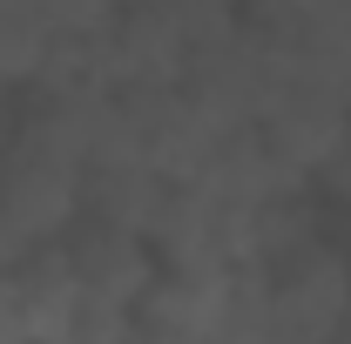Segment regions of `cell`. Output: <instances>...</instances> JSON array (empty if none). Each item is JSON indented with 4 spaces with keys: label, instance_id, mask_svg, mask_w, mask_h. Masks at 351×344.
<instances>
[{
    "label": "cell",
    "instance_id": "5b68a950",
    "mask_svg": "<svg viewBox=\"0 0 351 344\" xmlns=\"http://www.w3.org/2000/svg\"><path fill=\"white\" fill-rule=\"evenodd\" d=\"M317 182H324V196L338 203V210H351V135L324 156V169H317Z\"/></svg>",
    "mask_w": 351,
    "mask_h": 344
},
{
    "label": "cell",
    "instance_id": "277c9868",
    "mask_svg": "<svg viewBox=\"0 0 351 344\" xmlns=\"http://www.w3.org/2000/svg\"><path fill=\"white\" fill-rule=\"evenodd\" d=\"M257 129H263V142H270L291 169L317 175V169H324V156L351 135V101L317 95V88H284V95L263 101Z\"/></svg>",
    "mask_w": 351,
    "mask_h": 344
},
{
    "label": "cell",
    "instance_id": "7a4b0ae2",
    "mask_svg": "<svg viewBox=\"0 0 351 344\" xmlns=\"http://www.w3.org/2000/svg\"><path fill=\"white\" fill-rule=\"evenodd\" d=\"M61 250H68V270H75L82 297H95V304H129L135 310L142 291L162 277L156 243L142 230H122V223H95L88 216L75 236H61Z\"/></svg>",
    "mask_w": 351,
    "mask_h": 344
},
{
    "label": "cell",
    "instance_id": "3957f363",
    "mask_svg": "<svg viewBox=\"0 0 351 344\" xmlns=\"http://www.w3.org/2000/svg\"><path fill=\"white\" fill-rule=\"evenodd\" d=\"M101 75H108V88H176L189 75V34L169 14L122 0V14L101 34Z\"/></svg>",
    "mask_w": 351,
    "mask_h": 344
},
{
    "label": "cell",
    "instance_id": "6da1fadb",
    "mask_svg": "<svg viewBox=\"0 0 351 344\" xmlns=\"http://www.w3.org/2000/svg\"><path fill=\"white\" fill-rule=\"evenodd\" d=\"M270 270V344H324L345 331L351 310V257L324 236L298 243L291 257L263 263Z\"/></svg>",
    "mask_w": 351,
    "mask_h": 344
},
{
    "label": "cell",
    "instance_id": "8992f818",
    "mask_svg": "<svg viewBox=\"0 0 351 344\" xmlns=\"http://www.w3.org/2000/svg\"><path fill=\"white\" fill-rule=\"evenodd\" d=\"M27 338V310H21V270H0V344Z\"/></svg>",
    "mask_w": 351,
    "mask_h": 344
}]
</instances>
